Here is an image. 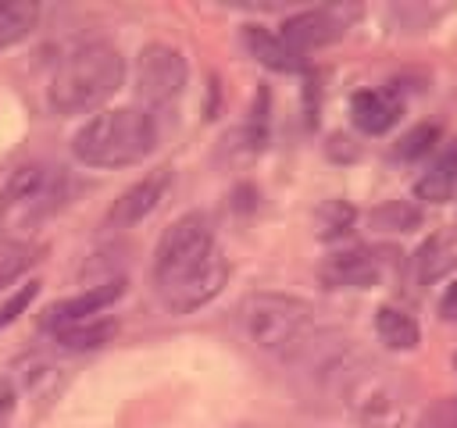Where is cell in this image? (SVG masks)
Returning <instances> with one entry per match:
<instances>
[{
    "label": "cell",
    "instance_id": "6da1fadb",
    "mask_svg": "<svg viewBox=\"0 0 457 428\" xmlns=\"http://www.w3.org/2000/svg\"><path fill=\"white\" fill-rule=\"evenodd\" d=\"M228 282V260L204 210L175 218L154 250V285L171 314H193Z\"/></svg>",
    "mask_w": 457,
    "mask_h": 428
},
{
    "label": "cell",
    "instance_id": "7a4b0ae2",
    "mask_svg": "<svg viewBox=\"0 0 457 428\" xmlns=\"http://www.w3.org/2000/svg\"><path fill=\"white\" fill-rule=\"evenodd\" d=\"M121 78L125 61L111 43H79L57 61L46 82V100L57 114H86L104 107L121 89Z\"/></svg>",
    "mask_w": 457,
    "mask_h": 428
},
{
    "label": "cell",
    "instance_id": "3957f363",
    "mask_svg": "<svg viewBox=\"0 0 457 428\" xmlns=\"http://www.w3.org/2000/svg\"><path fill=\"white\" fill-rule=\"evenodd\" d=\"M157 125L139 107H114L93 114L71 139V153L86 168H132L150 157Z\"/></svg>",
    "mask_w": 457,
    "mask_h": 428
},
{
    "label": "cell",
    "instance_id": "277c9868",
    "mask_svg": "<svg viewBox=\"0 0 457 428\" xmlns=\"http://www.w3.org/2000/svg\"><path fill=\"white\" fill-rule=\"evenodd\" d=\"M243 339L271 357H293L314 339V310L307 300L289 292H250L236 307Z\"/></svg>",
    "mask_w": 457,
    "mask_h": 428
},
{
    "label": "cell",
    "instance_id": "5b68a950",
    "mask_svg": "<svg viewBox=\"0 0 457 428\" xmlns=\"http://www.w3.org/2000/svg\"><path fill=\"white\" fill-rule=\"evenodd\" d=\"M68 175L54 164H21L0 189V239L21 246L68 203Z\"/></svg>",
    "mask_w": 457,
    "mask_h": 428
},
{
    "label": "cell",
    "instance_id": "8992f818",
    "mask_svg": "<svg viewBox=\"0 0 457 428\" xmlns=\"http://www.w3.org/2000/svg\"><path fill=\"white\" fill-rule=\"evenodd\" d=\"M189 78L186 57L168 43H146L136 57V96L146 107H168L182 96Z\"/></svg>",
    "mask_w": 457,
    "mask_h": 428
},
{
    "label": "cell",
    "instance_id": "52a82bcc",
    "mask_svg": "<svg viewBox=\"0 0 457 428\" xmlns=\"http://www.w3.org/2000/svg\"><path fill=\"white\" fill-rule=\"evenodd\" d=\"M346 407L364 424H393L400 417V392L386 367H357L346 374Z\"/></svg>",
    "mask_w": 457,
    "mask_h": 428
},
{
    "label": "cell",
    "instance_id": "ba28073f",
    "mask_svg": "<svg viewBox=\"0 0 457 428\" xmlns=\"http://www.w3.org/2000/svg\"><path fill=\"white\" fill-rule=\"evenodd\" d=\"M346 29V11L343 7H311V11H300L293 18L282 21L278 36L300 54L307 57L311 50H321L328 43H336Z\"/></svg>",
    "mask_w": 457,
    "mask_h": 428
},
{
    "label": "cell",
    "instance_id": "9c48e42d",
    "mask_svg": "<svg viewBox=\"0 0 457 428\" xmlns=\"http://www.w3.org/2000/svg\"><path fill=\"white\" fill-rule=\"evenodd\" d=\"M378 278H382V260L375 250L364 246L328 253L318 264V282L325 289H371Z\"/></svg>",
    "mask_w": 457,
    "mask_h": 428
},
{
    "label": "cell",
    "instance_id": "30bf717a",
    "mask_svg": "<svg viewBox=\"0 0 457 428\" xmlns=\"http://www.w3.org/2000/svg\"><path fill=\"white\" fill-rule=\"evenodd\" d=\"M121 292H125V282H121V278H107V282H100V285L82 289L79 296L57 300L54 307H46V314H43V328L57 335V332H61V328H68V325H79V321L100 317V310H104V307H111Z\"/></svg>",
    "mask_w": 457,
    "mask_h": 428
},
{
    "label": "cell",
    "instance_id": "8fae6325",
    "mask_svg": "<svg viewBox=\"0 0 457 428\" xmlns=\"http://www.w3.org/2000/svg\"><path fill=\"white\" fill-rule=\"evenodd\" d=\"M168 193V171H154L146 178H139L136 185H129L107 210V225L111 228H132L143 218H150L157 210V203Z\"/></svg>",
    "mask_w": 457,
    "mask_h": 428
},
{
    "label": "cell",
    "instance_id": "7c38bea8",
    "mask_svg": "<svg viewBox=\"0 0 457 428\" xmlns=\"http://www.w3.org/2000/svg\"><path fill=\"white\" fill-rule=\"evenodd\" d=\"M400 96L389 89H361L350 96V118L364 136H382L400 121Z\"/></svg>",
    "mask_w": 457,
    "mask_h": 428
},
{
    "label": "cell",
    "instance_id": "4fadbf2b",
    "mask_svg": "<svg viewBox=\"0 0 457 428\" xmlns=\"http://www.w3.org/2000/svg\"><path fill=\"white\" fill-rule=\"evenodd\" d=\"M457 193V139L446 143L436 160L425 168V175L414 182V196L425 203H446Z\"/></svg>",
    "mask_w": 457,
    "mask_h": 428
},
{
    "label": "cell",
    "instance_id": "5bb4252c",
    "mask_svg": "<svg viewBox=\"0 0 457 428\" xmlns=\"http://www.w3.org/2000/svg\"><path fill=\"white\" fill-rule=\"evenodd\" d=\"M243 43H246V50H250L264 68H271V71L289 75V71H300V68H303V57H300L278 32H268V29H261V25H246Z\"/></svg>",
    "mask_w": 457,
    "mask_h": 428
},
{
    "label": "cell",
    "instance_id": "9a60e30c",
    "mask_svg": "<svg viewBox=\"0 0 457 428\" xmlns=\"http://www.w3.org/2000/svg\"><path fill=\"white\" fill-rule=\"evenodd\" d=\"M375 335L389 350H414L421 342L418 321L400 307H378L375 310Z\"/></svg>",
    "mask_w": 457,
    "mask_h": 428
},
{
    "label": "cell",
    "instance_id": "2e32d148",
    "mask_svg": "<svg viewBox=\"0 0 457 428\" xmlns=\"http://www.w3.org/2000/svg\"><path fill=\"white\" fill-rule=\"evenodd\" d=\"M39 21V7L32 0H0V50L21 43Z\"/></svg>",
    "mask_w": 457,
    "mask_h": 428
},
{
    "label": "cell",
    "instance_id": "e0dca14e",
    "mask_svg": "<svg viewBox=\"0 0 457 428\" xmlns=\"http://www.w3.org/2000/svg\"><path fill=\"white\" fill-rule=\"evenodd\" d=\"M411 268H414V278H418L421 285L443 278V275L453 268V250H450V243H446L443 235L425 239V243L418 246V253L411 257Z\"/></svg>",
    "mask_w": 457,
    "mask_h": 428
},
{
    "label": "cell",
    "instance_id": "ac0fdd59",
    "mask_svg": "<svg viewBox=\"0 0 457 428\" xmlns=\"http://www.w3.org/2000/svg\"><path fill=\"white\" fill-rule=\"evenodd\" d=\"M118 332V325L111 317H89V321H79V325H68L57 332V342L61 350H96L104 342H111Z\"/></svg>",
    "mask_w": 457,
    "mask_h": 428
},
{
    "label": "cell",
    "instance_id": "d6986e66",
    "mask_svg": "<svg viewBox=\"0 0 457 428\" xmlns=\"http://www.w3.org/2000/svg\"><path fill=\"white\" fill-rule=\"evenodd\" d=\"M371 225L382 232H411L421 225V210L407 200H389L378 210H371Z\"/></svg>",
    "mask_w": 457,
    "mask_h": 428
},
{
    "label": "cell",
    "instance_id": "ffe728a7",
    "mask_svg": "<svg viewBox=\"0 0 457 428\" xmlns=\"http://www.w3.org/2000/svg\"><path fill=\"white\" fill-rule=\"evenodd\" d=\"M353 218H357V214H353V207H350L346 200H325V203L318 207L314 225H318V235H321V239H339V235L350 232Z\"/></svg>",
    "mask_w": 457,
    "mask_h": 428
},
{
    "label": "cell",
    "instance_id": "44dd1931",
    "mask_svg": "<svg viewBox=\"0 0 457 428\" xmlns=\"http://www.w3.org/2000/svg\"><path fill=\"white\" fill-rule=\"evenodd\" d=\"M436 143H439V125H432V121H418L414 128H407V136H400V143H396L393 153H396L400 160H418V157L432 153Z\"/></svg>",
    "mask_w": 457,
    "mask_h": 428
},
{
    "label": "cell",
    "instance_id": "7402d4cb",
    "mask_svg": "<svg viewBox=\"0 0 457 428\" xmlns=\"http://www.w3.org/2000/svg\"><path fill=\"white\" fill-rule=\"evenodd\" d=\"M414 428H457V396L432 399V403L418 414Z\"/></svg>",
    "mask_w": 457,
    "mask_h": 428
},
{
    "label": "cell",
    "instance_id": "603a6c76",
    "mask_svg": "<svg viewBox=\"0 0 457 428\" xmlns=\"http://www.w3.org/2000/svg\"><path fill=\"white\" fill-rule=\"evenodd\" d=\"M36 292H39V285H36V282H25V285H21L7 303H0V328H4V325H11V321H14V317H18V314L36 300Z\"/></svg>",
    "mask_w": 457,
    "mask_h": 428
},
{
    "label": "cell",
    "instance_id": "cb8c5ba5",
    "mask_svg": "<svg viewBox=\"0 0 457 428\" xmlns=\"http://www.w3.org/2000/svg\"><path fill=\"white\" fill-rule=\"evenodd\" d=\"M439 317L443 321H450V325H457V278L443 289V296H439Z\"/></svg>",
    "mask_w": 457,
    "mask_h": 428
},
{
    "label": "cell",
    "instance_id": "d4e9b609",
    "mask_svg": "<svg viewBox=\"0 0 457 428\" xmlns=\"http://www.w3.org/2000/svg\"><path fill=\"white\" fill-rule=\"evenodd\" d=\"M14 399H18L14 385H11L7 378H0V428H7V421H11V414H14Z\"/></svg>",
    "mask_w": 457,
    "mask_h": 428
}]
</instances>
